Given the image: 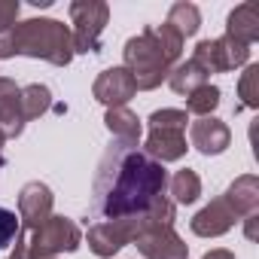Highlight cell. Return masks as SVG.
<instances>
[{"label": "cell", "instance_id": "30bf717a", "mask_svg": "<svg viewBox=\"0 0 259 259\" xmlns=\"http://www.w3.org/2000/svg\"><path fill=\"white\" fill-rule=\"evenodd\" d=\"M52 204H55V195L46 183H40V180L25 183L19 192V223L25 226V232L40 229L52 217Z\"/></svg>", "mask_w": 259, "mask_h": 259}, {"label": "cell", "instance_id": "9a60e30c", "mask_svg": "<svg viewBox=\"0 0 259 259\" xmlns=\"http://www.w3.org/2000/svg\"><path fill=\"white\" fill-rule=\"evenodd\" d=\"M226 37L244 43V46H253L259 40V7L256 4H241L229 13V22H226Z\"/></svg>", "mask_w": 259, "mask_h": 259}, {"label": "cell", "instance_id": "9c48e42d", "mask_svg": "<svg viewBox=\"0 0 259 259\" xmlns=\"http://www.w3.org/2000/svg\"><path fill=\"white\" fill-rule=\"evenodd\" d=\"M141 229V217H122V220H98L89 229V250L101 259L116 256L125 244H132Z\"/></svg>", "mask_w": 259, "mask_h": 259}, {"label": "cell", "instance_id": "277c9868", "mask_svg": "<svg viewBox=\"0 0 259 259\" xmlns=\"http://www.w3.org/2000/svg\"><path fill=\"white\" fill-rule=\"evenodd\" d=\"M132 244L144 253V259H189V247L174 232V201L168 195L141 213V229Z\"/></svg>", "mask_w": 259, "mask_h": 259}, {"label": "cell", "instance_id": "44dd1931", "mask_svg": "<svg viewBox=\"0 0 259 259\" xmlns=\"http://www.w3.org/2000/svg\"><path fill=\"white\" fill-rule=\"evenodd\" d=\"M168 189H171V195H174V204H192V201H198V195H201V177H198L192 168H183V171H177V174L168 180Z\"/></svg>", "mask_w": 259, "mask_h": 259}, {"label": "cell", "instance_id": "d4e9b609", "mask_svg": "<svg viewBox=\"0 0 259 259\" xmlns=\"http://www.w3.org/2000/svg\"><path fill=\"white\" fill-rule=\"evenodd\" d=\"M19 13H22V4L19 0H0V37L10 34L19 22Z\"/></svg>", "mask_w": 259, "mask_h": 259}, {"label": "cell", "instance_id": "7a4b0ae2", "mask_svg": "<svg viewBox=\"0 0 259 259\" xmlns=\"http://www.w3.org/2000/svg\"><path fill=\"white\" fill-rule=\"evenodd\" d=\"M125 55V70L132 73L138 92H153L168 79L174 64H180L183 55V37L171 25H150L144 34L132 37L122 49Z\"/></svg>", "mask_w": 259, "mask_h": 259}, {"label": "cell", "instance_id": "d6986e66", "mask_svg": "<svg viewBox=\"0 0 259 259\" xmlns=\"http://www.w3.org/2000/svg\"><path fill=\"white\" fill-rule=\"evenodd\" d=\"M19 101H22V116H25V122H31V119H40V116L52 107V92H49V85L31 82V85H25V89L19 92Z\"/></svg>", "mask_w": 259, "mask_h": 259}, {"label": "cell", "instance_id": "6da1fadb", "mask_svg": "<svg viewBox=\"0 0 259 259\" xmlns=\"http://www.w3.org/2000/svg\"><path fill=\"white\" fill-rule=\"evenodd\" d=\"M168 189V171L150 159L141 144L113 141L95 171L92 213L98 220H122L147 213Z\"/></svg>", "mask_w": 259, "mask_h": 259}, {"label": "cell", "instance_id": "ba28073f", "mask_svg": "<svg viewBox=\"0 0 259 259\" xmlns=\"http://www.w3.org/2000/svg\"><path fill=\"white\" fill-rule=\"evenodd\" d=\"M189 61H195L207 76L210 73H229V70L244 67L250 61V46H244V43H238V40L223 34L217 40H201Z\"/></svg>", "mask_w": 259, "mask_h": 259}, {"label": "cell", "instance_id": "5bb4252c", "mask_svg": "<svg viewBox=\"0 0 259 259\" xmlns=\"http://www.w3.org/2000/svg\"><path fill=\"white\" fill-rule=\"evenodd\" d=\"M19 85L10 76H0V135L4 141H16L25 132V116H22V101H19Z\"/></svg>", "mask_w": 259, "mask_h": 259}, {"label": "cell", "instance_id": "8fae6325", "mask_svg": "<svg viewBox=\"0 0 259 259\" xmlns=\"http://www.w3.org/2000/svg\"><path fill=\"white\" fill-rule=\"evenodd\" d=\"M92 95H95V101H101V104L110 110V107H125L128 101L138 95V85H135L132 73H128L125 67H107V70L95 79Z\"/></svg>", "mask_w": 259, "mask_h": 259}, {"label": "cell", "instance_id": "603a6c76", "mask_svg": "<svg viewBox=\"0 0 259 259\" xmlns=\"http://www.w3.org/2000/svg\"><path fill=\"white\" fill-rule=\"evenodd\" d=\"M238 110H253L259 107V64H247V70L238 79Z\"/></svg>", "mask_w": 259, "mask_h": 259}, {"label": "cell", "instance_id": "7c38bea8", "mask_svg": "<svg viewBox=\"0 0 259 259\" xmlns=\"http://www.w3.org/2000/svg\"><path fill=\"white\" fill-rule=\"evenodd\" d=\"M189 144L201 153V156H220L229 150L232 144V132L229 125L217 116H201L189 125Z\"/></svg>", "mask_w": 259, "mask_h": 259}, {"label": "cell", "instance_id": "5b68a950", "mask_svg": "<svg viewBox=\"0 0 259 259\" xmlns=\"http://www.w3.org/2000/svg\"><path fill=\"white\" fill-rule=\"evenodd\" d=\"M186 122H189V113L186 110H174V107H165V110H156L147 125H150V135H147V144L141 147L150 159H156L159 165L165 162H180L186 156Z\"/></svg>", "mask_w": 259, "mask_h": 259}, {"label": "cell", "instance_id": "4fadbf2b", "mask_svg": "<svg viewBox=\"0 0 259 259\" xmlns=\"http://www.w3.org/2000/svg\"><path fill=\"white\" fill-rule=\"evenodd\" d=\"M235 223H238V213H235L232 204L220 195V198H213L207 207H201V210L192 217L189 229H192L198 238H220V235H226Z\"/></svg>", "mask_w": 259, "mask_h": 259}, {"label": "cell", "instance_id": "ac0fdd59", "mask_svg": "<svg viewBox=\"0 0 259 259\" xmlns=\"http://www.w3.org/2000/svg\"><path fill=\"white\" fill-rule=\"evenodd\" d=\"M168 82H171V89L177 92V95H192L195 89H201L204 82H207V73L195 64V61H180V64H174V70L168 73Z\"/></svg>", "mask_w": 259, "mask_h": 259}, {"label": "cell", "instance_id": "3957f363", "mask_svg": "<svg viewBox=\"0 0 259 259\" xmlns=\"http://www.w3.org/2000/svg\"><path fill=\"white\" fill-rule=\"evenodd\" d=\"M43 58L55 67H67L73 61V37L64 22L55 19H28L19 22L10 34L0 37V58Z\"/></svg>", "mask_w": 259, "mask_h": 259}, {"label": "cell", "instance_id": "7402d4cb", "mask_svg": "<svg viewBox=\"0 0 259 259\" xmlns=\"http://www.w3.org/2000/svg\"><path fill=\"white\" fill-rule=\"evenodd\" d=\"M220 98H223V92L217 89V85H210V82H204L201 89H195L189 98H186V113H192V116H213V110L220 107Z\"/></svg>", "mask_w": 259, "mask_h": 259}, {"label": "cell", "instance_id": "e0dca14e", "mask_svg": "<svg viewBox=\"0 0 259 259\" xmlns=\"http://www.w3.org/2000/svg\"><path fill=\"white\" fill-rule=\"evenodd\" d=\"M107 132L113 135V141H125V144H138L141 141V119L138 113H132L128 107H110L104 116Z\"/></svg>", "mask_w": 259, "mask_h": 259}, {"label": "cell", "instance_id": "8992f818", "mask_svg": "<svg viewBox=\"0 0 259 259\" xmlns=\"http://www.w3.org/2000/svg\"><path fill=\"white\" fill-rule=\"evenodd\" d=\"M82 244V232L73 220L67 217H49L40 229L31 232L28 238V250L34 259H55L58 253H73Z\"/></svg>", "mask_w": 259, "mask_h": 259}, {"label": "cell", "instance_id": "ffe728a7", "mask_svg": "<svg viewBox=\"0 0 259 259\" xmlns=\"http://www.w3.org/2000/svg\"><path fill=\"white\" fill-rule=\"evenodd\" d=\"M165 25H171V28L186 40V37H192V34L201 28V13H198L195 4H186V0H180V4H174V7L168 10Z\"/></svg>", "mask_w": 259, "mask_h": 259}, {"label": "cell", "instance_id": "83f0119b", "mask_svg": "<svg viewBox=\"0 0 259 259\" xmlns=\"http://www.w3.org/2000/svg\"><path fill=\"white\" fill-rule=\"evenodd\" d=\"M0 162H4V135H0Z\"/></svg>", "mask_w": 259, "mask_h": 259}, {"label": "cell", "instance_id": "2e32d148", "mask_svg": "<svg viewBox=\"0 0 259 259\" xmlns=\"http://www.w3.org/2000/svg\"><path fill=\"white\" fill-rule=\"evenodd\" d=\"M223 198L232 204V210L238 213V220H244V217H250V213H259V180H256L253 174H241V177L226 189Z\"/></svg>", "mask_w": 259, "mask_h": 259}, {"label": "cell", "instance_id": "52a82bcc", "mask_svg": "<svg viewBox=\"0 0 259 259\" xmlns=\"http://www.w3.org/2000/svg\"><path fill=\"white\" fill-rule=\"evenodd\" d=\"M107 22H110V7L104 0H73L70 4L73 52H101V34Z\"/></svg>", "mask_w": 259, "mask_h": 259}, {"label": "cell", "instance_id": "4316f807", "mask_svg": "<svg viewBox=\"0 0 259 259\" xmlns=\"http://www.w3.org/2000/svg\"><path fill=\"white\" fill-rule=\"evenodd\" d=\"M201 259H235V253H232V250H223V247H217V250L204 253Z\"/></svg>", "mask_w": 259, "mask_h": 259}, {"label": "cell", "instance_id": "cb8c5ba5", "mask_svg": "<svg viewBox=\"0 0 259 259\" xmlns=\"http://www.w3.org/2000/svg\"><path fill=\"white\" fill-rule=\"evenodd\" d=\"M19 232H22L19 217H16L13 210H7V207H0V247H10Z\"/></svg>", "mask_w": 259, "mask_h": 259}, {"label": "cell", "instance_id": "484cf974", "mask_svg": "<svg viewBox=\"0 0 259 259\" xmlns=\"http://www.w3.org/2000/svg\"><path fill=\"white\" fill-rule=\"evenodd\" d=\"M256 220H259V213H250V217H244V235H247L250 241H256Z\"/></svg>", "mask_w": 259, "mask_h": 259}]
</instances>
